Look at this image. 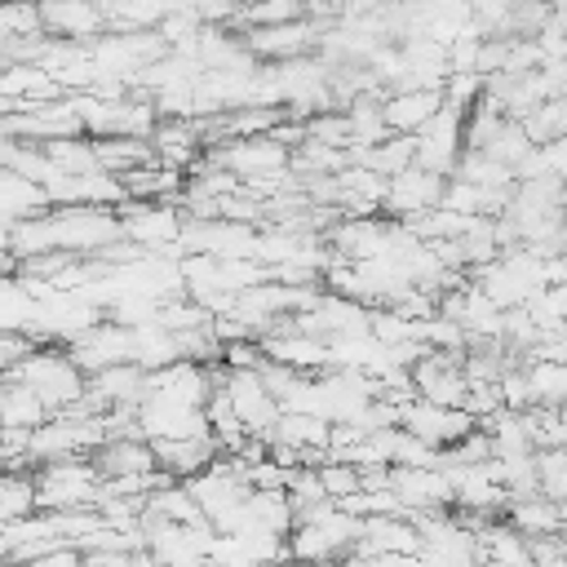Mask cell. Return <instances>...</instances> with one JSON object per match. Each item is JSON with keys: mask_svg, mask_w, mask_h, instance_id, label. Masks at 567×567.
<instances>
[{"mask_svg": "<svg viewBox=\"0 0 567 567\" xmlns=\"http://www.w3.org/2000/svg\"><path fill=\"white\" fill-rule=\"evenodd\" d=\"M461 151H465V115H456L447 106H439V115L412 133V164L430 168L439 177H447L456 168Z\"/></svg>", "mask_w": 567, "mask_h": 567, "instance_id": "obj_8", "label": "cell"}, {"mask_svg": "<svg viewBox=\"0 0 567 567\" xmlns=\"http://www.w3.org/2000/svg\"><path fill=\"white\" fill-rule=\"evenodd\" d=\"M120 217V235L128 244H137L142 252H159V257H177L182 261V208H173L168 199H120L115 204Z\"/></svg>", "mask_w": 567, "mask_h": 567, "instance_id": "obj_4", "label": "cell"}, {"mask_svg": "<svg viewBox=\"0 0 567 567\" xmlns=\"http://www.w3.org/2000/svg\"><path fill=\"white\" fill-rule=\"evenodd\" d=\"M93 470L102 474V483H115V478H142V474H155V452L142 434H111L102 439L93 452H89Z\"/></svg>", "mask_w": 567, "mask_h": 567, "instance_id": "obj_11", "label": "cell"}, {"mask_svg": "<svg viewBox=\"0 0 567 567\" xmlns=\"http://www.w3.org/2000/svg\"><path fill=\"white\" fill-rule=\"evenodd\" d=\"M390 492L408 509V518L452 509V483H447L443 465H390Z\"/></svg>", "mask_w": 567, "mask_h": 567, "instance_id": "obj_9", "label": "cell"}, {"mask_svg": "<svg viewBox=\"0 0 567 567\" xmlns=\"http://www.w3.org/2000/svg\"><path fill=\"white\" fill-rule=\"evenodd\" d=\"M146 443H151V452H155L159 474H168L173 483L195 478L199 470H208V465L221 456V447H217L213 434H195V439H146Z\"/></svg>", "mask_w": 567, "mask_h": 567, "instance_id": "obj_13", "label": "cell"}, {"mask_svg": "<svg viewBox=\"0 0 567 567\" xmlns=\"http://www.w3.org/2000/svg\"><path fill=\"white\" fill-rule=\"evenodd\" d=\"M217 385H221V394L230 399L239 425H244L252 439H270V430H275V421H279L284 408H279V399L266 390L261 368H221Z\"/></svg>", "mask_w": 567, "mask_h": 567, "instance_id": "obj_5", "label": "cell"}, {"mask_svg": "<svg viewBox=\"0 0 567 567\" xmlns=\"http://www.w3.org/2000/svg\"><path fill=\"white\" fill-rule=\"evenodd\" d=\"M40 421H49L40 394L18 377H0V430H35Z\"/></svg>", "mask_w": 567, "mask_h": 567, "instance_id": "obj_18", "label": "cell"}, {"mask_svg": "<svg viewBox=\"0 0 567 567\" xmlns=\"http://www.w3.org/2000/svg\"><path fill=\"white\" fill-rule=\"evenodd\" d=\"M40 27L58 40H93L106 31L102 0H40Z\"/></svg>", "mask_w": 567, "mask_h": 567, "instance_id": "obj_14", "label": "cell"}, {"mask_svg": "<svg viewBox=\"0 0 567 567\" xmlns=\"http://www.w3.org/2000/svg\"><path fill=\"white\" fill-rule=\"evenodd\" d=\"M9 377L27 381V385L40 394V403L49 408V416L80 408V399H84V381H89L84 368H80L62 346H53V341H35V346L13 363Z\"/></svg>", "mask_w": 567, "mask_h": 567, "instance_id": "obj_2", "label": "cell"}, {"mask_svg": "<svg viewBox=\"0 0 567 567\" xmlns=\"http://www.w3.org/2000/svg\"><path fill=\"white\" fill-rule=\"evenodd\" d=\"M213 168H226L239 182L275 177V173L288 168V146L275 142L270 133H261V137H226L221 146H213Z\"/></svg>", "mask_w": 567, "mask_h": 567, "instance_id": "obj_7", "label": "cell"}, {"mask_svg": "<svg viewBox=\"0 0 567 567\" xmlns=\"http://www.w3.org/2000/svg\"><path fill=\"white\" fill-rule=\"evenodd\" d=\"M363 536V518L341 509L337 501H323L315 505L310 514H301L288 532V558L301 563V567H315V563H332V558H346L354 554Z\"/></svg>", "mask_w": 567, "mask_h": 567, "instance_id": "obj_1", "label": "cell"}, {"mask_svg": "<svg viewBox=\"0 0 567 567\" xmlns=\"http://www.w3.org/2000/svg\"><path fill=\"white\" fill-rule=\"evenodd\" d=\"M443 106V89H394L381 97V120L390 133H416L425 128Z\"/></svg>", "mask_w": 567, "mask_h": 567, "instance_id": "obj_16", "label": "cell"}, {"mask_svg": "<svg viewBox=\"0 0 567 567\" xmlns=\"http://www.w3.org/2000/svg\"><path fill=\"white\" fill-rule=\"evenodd\" d=\"M27 514H35V478L22 465H4L0 470V527L18 523Z\"/></svg>", "mask_w": 567, "mask_h": 567, "instance_id": "obj_21", "label": "cell"}, {"mask_svg": "<svg viewBox=\"0 0 567 567\" xmlns=\"http://www.w3.org/2000/svg\"><path fill=\"white\" fill-rule=\"evenodd\" d=\"M146 523V554L159 567H208V545H213V527L208 523H168V518H151Z\"/></svg>", "mask_w": 567, "mask_h": 567, "instance_id": "obj_6", "label": "cell"}, {"mask_svg": "<svg viewBox=\"0 0 567 567\" xmlns=\"http://www.w3.org/2000/svg\"><path fill=\"white\" fill-rule=\"evenodd\" d=\"M443 182H447V177L408 164V168H399V173L385 177L381 213H394L399 221H408V217H416V213H430V208H439V199H443Z\"/></svg>", "mask_w": 567, "mask_h": 567, "instance_id": "obj_10", "label": "cell"}, {"mask_svg": "<svg viewBox=\"0 0 567 567\" xmlns=\"http://www.w3.org/2000/svg\"><path fill=\"white\" fill-rule=\"evenodd\" d=\"M483 567H536V558L527 554V558H509V563H483Z\"/></svg>", "mask_w": 567, "mask_h": 567, "instance_id": "obj_26", "label": "cell"}, {"mask_svg": "<svg viewBox=\"0 0 567 567\" xmlns=\"http://www.w3.org/2000/svg\"><path fill=\"white\" fill-rule=\"evenodd\" d=\"M368 567H425L421 554H372Z\"/></svg>", "mask_w": 567, "mask_h": 567, "instance_id": "obj_25", "label": "cell"}, {"mask_svg": "<svg viewBox=\"0 0 567 567\" xmlns=\"http://www.w3.org/2000/svg\"><path fill=\"white\" fill-rule=\"evenodd\" d=\"M120 186H124V199H168V204H177L186 177H182V168H168V164L155 159V164H142V168L124 173Z\"/></svg>", "mask_w": 567, "mask_h": 567, "instance_id": "obj_20", "label": "cell"}, {"mask_svg": "<svg viewBox=\"0 0 567 567\" xmlns=\"http://www.w3.org/2000/svg\"><path fill=\"white\" fill-rule=\"evenodd\" d=\"M505 523L523 536H549V532H563V518H558V501H549L545 492H532V496H509L505 501Z\"/></svg>", "mask_w": 567, "mask_h": 567, "instance_id": "obj_19", "label": "cell"}, {"mask_svg": "<svg viewBox=\"0 0 567 567\" xmlns=\"http://www.w3.org/2000/svg\"><path fill=\"white\" fill-rule=\"evenodd\" d=\"M306 18V0H252L239 4V22L244 27H279V22H297Z\"/></svg>", "mask_w": 567, "mask_h": 567, "instance_id": "obj_22", "label": "cell"}, {"mask_svg": "<svg viewBox=\"0 0 567 567\" xmlns=\"http://www.w3.org/2000/svg\"><path fill=\"white\" fill-rule=\"evenodd\" d=\"M474 567H483V563H474Z\"/></svg>", "mask_w": 567, "mask_h": 567, "instance_id": "obj_27", "label": "cell"}, {"mask_svg": "<svg viewBox=\"0 0 567 567\" xmlns=\"http://www.w3.org/2000/svg\"><path fill=\"white\" fill-rule=\"evenodd\" d=\"M35 478V509L53 514V509H89L102 501V474L93 470L89 456H62V461H44L31 470Z\"/></svg>", "mask_w": 567, "mask_h": 567, "instance_id": "obj_3", "label": "cell"}, {"mask_svg": "<svg viewBox=\"0 0 567 567\" xmlns=\"http://www.w3.org/2000/svg\"><path fill=\"white\" fill-rule=\"evenodd\" d=\"M261 350H266V359L292 368V372H310V377H319V372L332 368V350H328V341H323V337H310V332H297L292 319H288V328L261 337Z\"/></svg>", "mask_w": 567, "mask_h": 567, "instance_id": "obj_12", "label": "cell"}, {"mask_svg": "<svg viewBox=\"0 0 567 567\" xmlns=\"http://www.w3.org/2000/svg\"><path fill=\"white\" fill-rule=\"evenodd\" d=\"M315 22L310 18H297V22H279V27H248L244 44L252 58L261 62H288V58H306L310 44H315Z\"/></svg>", "mask_w": 567, "mask_h": 567, "instance_id": "obj_15", "label": "cell"}, {"mask_svg": "<svg viewBox=\"0 0 567 567\" xmlns=\"http://www.w3.org/2000/svg\"><path fill=\"white\" fill-rule=\"evenodd\" d=\"M151 151H155L159 164L186 173V168L199 159V124H195V120H173V115L155 120V128H151Z\"/></svg>", "mask_w": 567, "mask_h": 567, "instance_id": "obj_17", "label": "cell"}, {"mask_svg": "<svg viewBox=\"0 0 567 567\" xmlns=\"http://www.w3.org/2000/svg\"><path fill=\"white\" fill-rule=\"evenodd\" d=\"M315 470H319V483H323L328 501H341V496L359 492V470H354L350 461H332V456H323Z\"/></svg>", "mask_w": 567, "mask_h": 567, "instance_id": "obj_23", "label": "cell"}, {"mask_svg": "<svg viewBox=\"0 0 567 567\" xmlns=\"http://www.w3.org/2000/svg\"><path fill=\"white\" fill-rule=\"evenodd\" d=\"M439 461H443L439 447H430L425 439H416V434H408L399 425V434H394V461L390 465H439Z\"/></svg>", "mask_w": 567, "mask_h": 567, "instance_id": "obj_24", "label": "cell"}]
</instances>
